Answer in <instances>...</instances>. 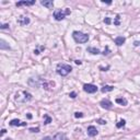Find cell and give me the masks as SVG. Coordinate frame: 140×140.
<instances>
[{
	"label": "cell",
	"instance_id": "obj_1",
	"mask_svg": "<svg viewBox=\"0 0 140 140\" xmlns=\"http://www.w3.org/2000/svg\"><path fill=\"white\" fill-rule=\"evenodd\" d=\"M72 37L77 43H87L88 41H89V35L84 34V33H82V32H79V31L73 32Z\"/></svg>",
	"mask_w": 140,
	"mask_h": 140
},
{
	"label": "cell",
	"instance_id": "obj_2",
	"mask_svg": "<svg viewBox=\"0 0 140 140\" xmlns=\"http://www.w3.org/2000/svg\"><path fill=\"white\" fill-rule=\"evenodd\" d=\"M71 70H72V68H71L70 65L59 64L58 66H57V72H58L60 76H62V77H65V76H67L68 73H70Z\"/></svg>",
	"mask_w": 140,
	"mask_h": 140
},
{
	"label": "cell",
	"instance_id": "obj_3",
	"mask_svg": "<svg viewBox=\"0 0 140 140\" xmlns=\"http://www.w3.org/2000/svg\"><path fill=\"white\" fill-rule=\"evenodd\" d=\"M67 14H70V10L69 9H66L65 11L64 10H56L54 12V18L56 19L57 21H61L65 19V16Z\"/></svg>",
	"mask_w": 140,
	"mask_h": 140
},
{
	"label": "cell",
	"instance_id": "obj_4",
	"mask_svg": "<svg viewBox=\"0 0 140 140\" xmlns=\"http://www.w3.org/2000/svg\"><path fill=\"white\" fill-rule=\"evenodd\" d=\"M83 90L88 93H94V92L97 91V87L94 86V84H84Z\"/></svg>",
	"mask_w": 140,
	"mask_h": 140
},
{
	"label": "cell",
	"instance_id": "obj_5",
	"mask_svg": "<svg viewBox=\"0 0 140 140\" xmlns=\"http://www.w3.org/2000/svg\"><path fill=\"white\" fill-rule=\"evenodd\" d=\"M100 105L102 106L103 108H106V109H109L112 108V106H113V104H112V102L109 100H102L100 103Z\"/></svg>",
	"mask_w": 140,
	"mask_h": 140
},
{
	"label": "cell",
	"instance_id": "obj_6",
	"mask_svg": "<svg viewBox=\"0 0 140 140\" xmlns=\"http://www.w3.org/2000/svg\"><path fill=\"white\" fill-rule=\"evenodd\" d=\"M88 135L91 136V137H94L97 135V129L94 127V126H89L88 127Z\"/></svg>",
	"mask_w": 140,
	"mask_h": 140
},
{
	"label": "cell",
	"instance_id": "obj_7",
	"mask_svg": "<svg viewBox=\"0 0 140 140\" xmlns=\"http://www.w3.org/2000/svg\"><path fill=\"white\" fill-rule=\"evenodd\" d=\"M23 94H24L23 102H24V100H25V101H30V100H31V98H32V95L30 94V93H27V92H23ZM15 100L18 101V102H19V101H20V95H19V94H16V97H15ZM20 102H22V100L20 101Z\"/></svg>",
	"mask_w": 140,
	"mask_h": 140
},
{
	"label": "cell",
	"instance_id": "obj_8",
	"mask_svg": "<svg viewBox=\"0 0 140 140\" xmlns=\"http://www.w3.org/2000/svg\"><path fill=\"white\" fill-rule=\"evenodd\" d=\"M19 24L20 25H26V24L30 23V19L27 18V16H21L20 19H19Z\"/></svg>",
	"mask_w": 140,
	"mask_h": 140
},
{
	"label": "cell",
	"instance_id": "obj_9",
	"mask_svg": "<svg viewBox=\"0 0 140 140\" xmlns=\"http://www.w3.org/2000/svg\"><path fill=\"white\" fill-rule=\"evenodd\" d=\"M11 126H26V123H22L19 119H12L10 122Z\"/></svg>",
	"mask_w": 140,
	"mask_h": 140
},
{
	"label": "cell",
	"instance_id": "obj_10",
	"mask_svg": "<svg viewBox=\"0 0 140 140\" xmlns=\"http://www.w3.org/2000/svg\"><path fill=\"white\" fill-rule=\"evenodd\" d=\"M41 3H42V5H44V7L48 8V9L53 8V5H54V2L51 1V0H44V1H42Z\"/></svg>",
	"mask_w": 140,
	"mask_h": 140
},
{
	"label": "cell",
	"instance_id": "obj_11",
	"mask_svg": "<svg viewBox=\"0 0 140 140\" xmlns=\"http://www.w3.org/2000/svg\"><path fill=\"white\" fill-rule=\"evenodd\" d=\"M125 37H123V36H118V37H116L115 38V44H116L117 46H122L123 44L125 43Z\"/></svg>",
	"mask_w": 140,
	"mask_h": 140
},
{
	"label": "cell",
	"instance_id": "obj_12",
	"mask_svg": "<svg viewBox=\"0 0 140 140\" xmlns=\"http://www.w3.org/2000/svg\"><path fill=\"white\" fill-rule=\"evenodd\" d=\"M35 1H20V2H16V7H21V5H32L34 4Z\"/></svg>",
	"mask_w": 140,
	"mask_h": 140
},
{
	"label": "cell",
	"instance_id": "obj_13",
	"mask_svg": "<svg viewBox=\"0 0 140 140\" xmlns=\"http://www.w3.org/2000/svg\"><path fill=\"white\" fill-rule=\"evenodd\" d=\"M116 103H118L120 104V105H123V106H125V105H127V100L124 97H118V98H116Z\"/></svg>",
	"mask_w": 140,
	"mask_h": 140
},
{
	"label": "cell",
	"instance_id": "obj_14",
	"mask_svg": "<svg viewBox=\"0 0 140 140\" xmlns=\"http://www.w3.org/2000/svg\"><path fill=\"white\" fill-rule=\"evenodd\" d=\"M113 90H114V87H112V86H104V87L102 88V92H103V93L113 91Z\"/></svg>",
	"mask_w": 140,
	"mask_h": 140
},
{
	"label": "cell",
	"instance_id": "obj_15",
	"mask_svg": "<svg viewBox=\"0 0 140 140\" xmlns=\"http://www.w3.org/2000/svg\"><path fill=\"white\" fill-rule=\"evenodd\" d=\"M88 50H89L91 54H93V55H97V54H100V50H98L97 48H94V47H89V48H88Z\"/></svg>",
	"mask_w": 140,
	"mask_h": 140
},
{
	"label": "cell",
	"instance_id": "obj_16",
	"mask_svg": "<svg viewBox=\"0 0 140 140\" xmlns=\"http://www.w3.org/2000/svg\"><path fill=\"white\" fill-rule=\"evenodd\" d=\"M0 48L1 49H9V45H5V42L3 40L0 41Z\"/></svg>",
	"mask_w": 140,
	"mask_h": 140
},
{
	"label": "cell",
	"instance_id": "obj_17",
	"mask_svg": "<svg viewBox=\"0 0 140 140\" xmlns=\"http://www.w3.org/2000/svg\"><path fill=\"white\" fill-rule=\"evenodd\" d=\"M44 117H45V120H44V124H45V125H47V124H49V123L51 122V118L48 116V115H45Z\"/></svg>",
	"mask_w": 140,
	"mask_h": 140
},
{
	"label": "cell",
	"instance_id": "obj_18",
	"mask_svg": "<svg viewBox=\"0 0 140 140\" xmlns=\"http://www.w3.org/2000/svg\"><path fill=\"white\" fill-rule=\"evenodd\" d=\"M125 124H126V122H125L124 119H122V120H119L118 124H117L116 126H117V128H120V127H124Z\"/></svg>",
	"mask_w": 140,
	"mask_h": 140
},
{
	"label": "cell",
	"instance_id": "obj_19",
	"mask_svg": "<svg viewBox=\"0 0 140 140\" xmlns=\"http://www.w3.org/2000/svg\"><path fill=\"white\" fill-rule=\"evenodd\" d=\"M55 140H62L64 139V135H61V134H58V135L55 136Z\"/></svg>",
	"mask_w": 140,
	"mask_h": 140
},
{
	"label": "cell",
	"instance_id": "obj_20",
	"mask_svg": "<svg viewBox=\"0 0 140 140\" xmlns=\"http://www.w3.org/2000/svg\"><path fill=\"white\" fill-rule=\"evenodd\" d=\"M119 20H120V16H119V15H116V18H115V21H114V24H115V25H119Z\"/></svg>",
	"mask_w": 140,
	"mask_h": 140
},
{
	"label": "cell",
	"instance_id": "obj_21",
	"mask_svg": "<svg viewBox=\"0 0 140 140\" xmlns=\"http://www.w3.org/2000/svg\"><path fill=\"white\" fill-rule=\"evenodd\" d=\"M30 131H32V133H38L40 131V128L36 127V128H30Z\"/></svg>",
	"mask_w": 140,
	"mask_h": 140
},
{
	"label": "cell",
	"instance_id": "obj_22",
	"mask_svg": "<svg viewBox=\"0 0 140 140\" xmlns=\"http://www.w3.org/2000/svg\"><path fill=\"white\" fill-rule=\"evenodd\" d=\"M75 117H77V118H81V117H83V114L82 113H76Z\"/></svg>",
	"mask_w": 140,
	"mask_h": 140
},
{
	"label": "cell",
	"instance_id": "obj_23",
	"mask_svg": "<svg viewBox=\"0 0 140 140\" xmlns=\"http://www.w3.org/2000/svg\"><path fill=\"white\" fill-rule=\"evenodd\" d=\"M96 122H97V123H100L101 125H104V124H106V120H104V119H97Z\"/></svg>",
	"mask_w": 140,
	"mask_h": 140
},
{
	"label": "cell",
	"instance_id": "obj_24",
	"mask_svg": "<svg viewBox=\"0 0 140 140\" xmlns=\"http://www.w3.org/2000/svg\"><path fill=\"white\" fill-rule=\"evenodd\" d=\"M69 96H70L71 98H75V97L77 96V93H76V92H71L70 94H69Z\"/></svg>",
	"mask_w": 140,
	"mask_h": 140
},
{
	"label": "cell",
	"instance_id": "obj_25",
	"mask_svg": "<svg viewBox=\"0 0 140 140\" xmlns=\"http://www.w3.org/2000/svg\"><path fill=\"white\" fill-rule=\"evenodd\" d=\"M104 22H105L106 24H111V19H109V18H105V19H104Z\"/></svg>",
	"mask_w": 140,
	"mask_h": 140
},
{
	"label": "cell",
	"instance_id": "obj_26",
	"mask_svg": "<svg viewBox=\"0 0 140 140\" xmlns=\"http://www.w3.org/2000/svg\"><path fill=\"white\" fill-rule=\"evenodd\" d=\"M134 45H135V46H140V42H138V41H136V42L134 43Z\"/></svg>",
	"mask_w": 140,
	"mask_h": 140
},
{
	"label": "cell",
	"instance_id": "obj_27",
	"mask_svg": "<svg viewBox=\"0 0 140 140\" xmlns=\"http://www.w3.org/2000/svg\"><path fill=\"white\" fill-rule=\"evenodd\" d=\"M102 2H103V3H107V4H111L112 3V1H105V0H103Z\"/></svg>",
	"mask_w": 140,
	"mask_h": 140
},
{
	"label": "cell",
	"instance_id": "obj_28",
	"mask_svg": "<svg viewBox=\"0 0 140 140\" xmlns=\"http://www.w3.org/2000/svg\"><path fill=\"white\" fill-rule=\"evenodd\" d=\"M8 26H9L8 24H3V25H1V29H7Z\"/></svg>",
	"mask_w": 140,
	"mask_h": 140
},
{
	"label": "cell",
	"instance_id": "obj_29",
	"mask_svg": "<svg viewBox=\"0 0 140 140\" xmlns=\"http://www.w3.org/2000/svg\"><path fill=\"white\" fill-rule=\"evenodd\" d=\"M76 64L77 65H81V61H80V60H76Z\"/></svg>",
	"mask_w": 140,
	"mask_h": 140
},
{
	"label": "cell",
	"instance_id": "obj_30",
	"mask_svg": "<svg viewBox=\"0 0 140 140\" xmlns=\"http://www.w3.org/2000/svg\"><path fill=\"white\" fill-rule=\"evenodd\" d=\"M27 118L31 119V118H32V115H31V114H27Z\"/></svg>",
	"mask_w": 140,
	"mask_h": 140
},
{
	"label": "cell",
	"instance_id": "obj_31",
	"mask_svg": "<svg viewBox=\"0 0 140 140\" xmlns=\"http://www.w3.org/2000/svg\"><path fill=\"white\" fill-rule=\"evenodd\" d=\"M3 134H5V129H2L1 130V135H3Z\"/></svg>",
	"mask_w": 140,
	"mask_h": 140
},
{
	"label": "cell",
	"instance_id": "obj_32",
	"mask_svg": "<svg viewBox=\"0 0 140 140\" xmlns=\"http://www.w3.org/2000/svg\"><path fill=\"white\" fill-rule=\"evenodd\" d=\"M43 140H50V138H48V137H47V138H45V139H43Z\"/></svg>",
	"mask_w": 140,
	"mask_h": 140
}]
</instances>
